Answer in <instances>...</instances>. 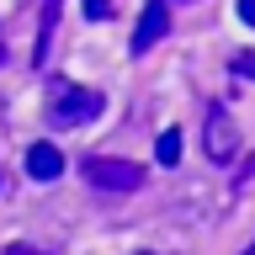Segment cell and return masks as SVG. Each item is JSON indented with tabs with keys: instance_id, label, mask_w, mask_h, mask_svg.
Segmentation results:
<instances>
[{
	"instance_id": "obj_8",
	"label": "cell",
	"mask_w": 255,
	"mask_h": 255,
	"mask_svg": "<svg viewBox=\"0 0 255 255\" xmlns=\"http://www.w3.org/2000/svg\"><path fill=\"white\" fill-rule=\"evenodd\" d=\"M234 75H245V80H255V53H234V64H229Z\"/></svg>"
},
{
	"instance_id": "obj_2",
	"label": "cell",
	"mask_w": 255,
	"mask_h": 255,
	"mask_svg": "<svg viewBox=\"0 0 255 255\" xmlns=\"http://www.w3.org/2000/svg\"><path fill=\"white\" fill-rule=\"evenodd\" d=\"M85 181H91L96 191H138L143 186V170L133 165V159H112V154H91L85 159Z\"/></svg>"
},
{
	"instance_id": "obj_3",
	"label": "cell",
	"mask_w": 255,
	"mask_h": 255,
	"mask_svg": "<svg viewBox=\"0 0 255 255\" xmlns=\"http://www.w3.org/2000/svg\"><path fill=\"white\" fill-rule=\"evenodd\" d=\"M202 143H207V159H213V165H229V159L239 154V128H234V117H229L223 107H207Z\"/></svg>"
},
{
	"instance_id": "obj_9",
	"label": "cell",
	"mask_w": 255,
	"mask_h": 255,
	"mask_svg": "<svg viewBox=\"0 0 255 255\" xmlns=\"http://www.w3.org/2000/svg\"><path fill=\"white\" fill-rule=\"evenodd\" d=\"M85 11H91V21H107V16H112V0H85Z\"/></svg>"
},
{
	"instance_id": "obj_6",
	"label": "cell",
	"mask_w": 255,
	"mask_h": 255,
	"mask_svg": "<svg viewBox=\"0 0 255 255\" xmlns=\"http://www.w3.org/2000/svg\"><path fill=\"white\" fill-rule=\"evenodd\" d=\"M53 27H59V0H43V21H37V48H32V64H37V69L48 64V43H53Z\"/></svg>"
},
{
	"instance_id": "obj_1",
	"label": "cell",
	"mask_w": 255,
	"mask_h": 255,
	"mask_svg": "<svg viewBox=\"0 0 255 255\" xmlns=\"http://www.w3.org/2000/svg\"><path fill=\"white\" fill-rule=\"evenodd\" d=\"M101 112H107V96L91 91V85H75V80H53V85H48V123L53 128L96 123Z\"/></svg>"
},
{
	"instance_id": "obj_10",
	"label": "cell",
	"mask_w": 255,
	"mask_h": 255,
	"mask_svg": "<svg viewBox=\"0 0 255 255\" xmlns=\"http://www.w3.org/2000/svg\"><path fill=\"white\" fill-rule=\"evenodd\" d=\"M5 255H48V250H37V245H5Z\"/></svg>"
},
{
	"instance_id": "obj_12",
	"label": "cell",
	"mask_w": 255,
	"mask_h": 255,
	"mask_svg": "<svg viewBox=\"0 0 255 255\" xmlns=\"http://www.w3.org/2000/svg\"><path fill=\"white\" fill-rule=\"evenodd\" d=\"M0 64H5V37H0Z\"/></svg>"
},
{
	"instance_id": "obj_7",
	"label": "cell",
	"mask_w": 255,
	"mask_h": 255,
	"mask_svg": "<svg viewBox=\"0 0 255 255\" xmlns=\"http://www.w3.org/2000/svg\"><path fill=\"white\" fill-rule=\"evenodd\" d=\"M154 159H159V165H175V159H181V133H175V128L154 138Z\"/></svg>"
},
{
	"instance_id": "obj_4",
	"label": "cell",
	"mask_w": 255,
	"mask_h": 255,
	"mask_svg": "<svg viewBox=\"0 0 255 255\" xmlns=\"http://www.w3.org/2000/svg\"><path fill=\"white\" fill-rule=\"evenodd\" d=\"M165 32H170V0H149L133 27V53H149L154 43H165Z\"/></svg>"
},
{
	"instance_id": "obj_5",
	"label": "cell",
	"mask_w": 255,
	"mask_h": 255,
	"mask_svg": "<svg viewBox=\"0 0 255 255\" xmlns=\"http://www.w3.org/2000/svg\"><path fill=\"white\" fill-rule=\"evenodd\" d=\"M27 175H32V181H59V175H64V154L48 138L32 143V149H27Z\"/></svg>"
},
{
	"instance_id": "obj_11",
	"label": "cell",
	"mask_w": 255,
	"mask_h": 255,
	"mask_svg": "<svg viewBox=\"0 0 255 255\" xmlns=\"http://www.w3.org/2000/svg\"><path fill=\"white\" fill-rule=\"evenodd\" d=\"M239 21H255V0H239Z\"/></svg>"
}]
</instances>
